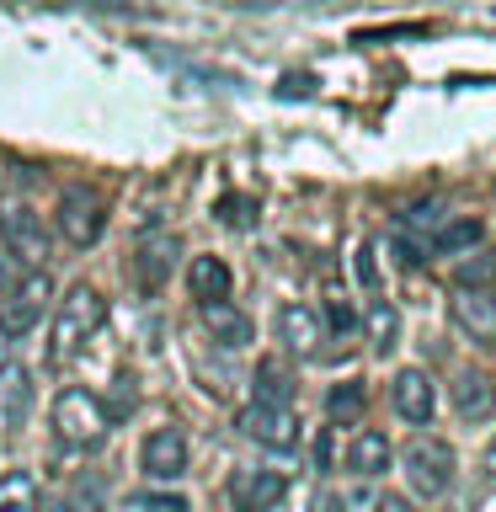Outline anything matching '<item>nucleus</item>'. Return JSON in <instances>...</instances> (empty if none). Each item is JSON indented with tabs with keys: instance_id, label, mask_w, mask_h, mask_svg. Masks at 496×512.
Returning <instances> with one entry per match:
<instances>
[{
	"instance_id": "72a5a7b5",
	"label": "nucleus",
	"mask_w": 496,
	"mask_h": 512,
	"mask_svg": "<svg viewBox=\"0 0 496 512\" xmlns=\"http://www.w3.org/2000/svg\"><path fill=\"white\" fill-rule=\"evenodd\" d=\"M6 363H11V331L0 326V368H6Z\"/></svg>"
},
{
	"instance_id": "5701e85b",
	"label": "nucleus",
	"mask_w": 496,
	"mask_h": 512,
	"mask_svg": "<svg viewBox=\"0 0 496 512\" xmlns=\"http://www.w3.org/2000/svg\"><path fill=\"white\" fill-rule=\"evenodd\" d=\"M256 390H262L256 400H272V406H288V400H294V384H288V374H283L278 363H262V368H256Z\"/></svg>"
},
{
	"instance_id": "7ed1b4c3",
	"label": "nucleus",
	"mask_w": 496,
	"mask_h": 512,
	"mask_svg": "<svg viewBox=\"0 0 496 512\" xmlns=\"http://www.w3.org/2000/svg\"><path fill=\"white\" fill-rule=\"evenodd\" d=\"M454 470H459V459L443 438H416L406 448V480H411L416 496H427V502H438V496L454 486Z\"/></svg>"
},
{
	"instance_id": "a878e982",
	"label": "nucleus",
	"mask_w": 496,
	"mask_h": 512,
	"mask_svg": "<svg viewBox=\"0 0 496 512\" xmlns=\"http://www.w3.org/2000/svg\"><path fill=\"white\" fill-rule=\"evenodd\" d=\"M219 219L235 224V230H246V224H256V203H251V198H235V192H230V198L219 203Z\"/></svg>"
},
{
	"instance_id": "b1692460",
	"label": "nucleus",
	"mask_w": 496,
	"mask_h": 512,
	"mask_svg": "<svg viewBox=\"0 0 496 512\" xmlns=\"http://www.w3.org/2000/svg\"><path fill=\"white\" fill-rule=\"evenodd\" d=\"M400 224H406L411 235H438L443 224H448V214H443V203H416ZM427 246H432V240H427Z\"/></svg>"
},
{
	"instance_id": "cd10ccee",
	"label": "nucleus",
	"mask_w": 496,
	"mask_h": 512,
	"mask_svg": "<svg viewBox=\"0 0 496 512\" xmlns=\"http://www.w3.org/2000/svg\"><path fill=\"white\" fill-rule=\"evenodd\" d=\"M326 320H331V331H336V336H347L352 326H358V320H352V310H347L342 299H331V304H326Z\"/></svg>"
},
{
	"instance_id": "2eb2a0df",
	"label": "nucleus",
	"mask_w": 496,
	"mask_h": 512,
	"mask_svg": "<svg viewBox=\"0 0 496 512\" xmlns=\"http://www.w3.org/2000/svg\"><path fill=\"white\" fill-rule=\"evenodd\" d=\"M278 342L288 347V352H315V342H320V315L310 310V304H283L278 310Z\"/></svg>"
},
{
	"instance_id": "ddd939ff",
	"label": "nucleus",
	"mask_w": 496,
	"mask_h": 512,
	"mask_svg": "<svg viewBox=\"0 0 496 512\" xmlns=\"http://www.w3.org/2000/svg\"><path fill=\"white\" fill-rule=\"evenodd\" d=\"M454 320H459V331H470V342H496V299H491V288H459V299H454Z\"/></svg>"
},
{
	"instance_id": "c756f323",
	"label": "nucleus",
	"mask_w": 496,
	"mask_h": 512,
	"mask_svg": "<svg viewBox=\"0 0 496 512\" xmlns=\"http://www.w3.org/2000/svg\"><path fill=\"white\" fill-rule=\"evenodd\" d=\"M128 406H134V384H128V379H118V395H112V411H107V422H112V416H123Z\"/></svg>"
},
{
	"instance_id": "9b49d317",
	"label": "nucleus",
	"mask_w": 496,
	"mask_h": 512,
	"mask_svg": "<svg viewBox=\"0 0 496 512\" xmlns=\"http://www.w3.org/2000/svg\"><path fill=\"white\" fill-rule=\"evenodd\" d=\"M390 400L406 422H432V411H438V390H432L427 368H400L390 384Z\"/></svg>"
},
{
	"instance_id": "4be33fe9",
	"label": "nucleus",
	"mask_w": 496,
	"mask_h": 512,
	"mask_svg": "<svg viewBox=\"0 0 496 512\" xmlns=\"http://www.w3.org/2000/svg\"><path fill=\"white\" fill-rule=\"evenodd\" d=\"M363 384L358 379H347V384H336V390L326 395V411H331V422H358L363 416Z\"/></svg>"
},
{
	"instance_id": "2f4dec72",
	"label": "nucleus",
	"mask_w": 496,
	"mask_h": 512,
	"mask_svg": "<svg viewBox=\"0 0 496 512\" xmlns=\"http://www.w3.org/2000/svg\"><path fill=\"white\" fill-rule=\"evenodd\" d=\"M310 86H315L310 75H288V80H283V96H304V91H310Z\"/></svg>"
},
{
	"instance_id": "c85d7f7f",
	"label": "nucleus",
	"mask_w": 496,
	"mask_h": 512,
	"mask_svg": "<svg viewBox=\"0 0 496 512\" xmlns=\"http://www.w3.org/2000/svg\"><path fill=\"white\" fill-rule=\"evenodd\" d=\"M374 512H416V502H411V496H400V491H384L374 502Z\"/></svg>"
},
{
	"instance_id": "473e14b6",
	"label": "nucleus",
	"mask_w": 496,
	"mask_h": 512,
	"mask_svg": "<svg viewBox=\"0 0 496 512\" xmlns=\"http://www.w3.org/2000/svg\"><path fill=\"white\" fill-rule=\"evenodd\" d=\"M480 470H486V480H496V438H491V448H486V459H480Z\"/></svg>"
},
{
	"instance_id": "6ab92c4d",
	"label": "nucleus",
	"mask_w": 496,
	"mask_h": 512,
	"mask_svg": "<svg viewBox=\"0 0 496 512\" xmlns=\"http://www.w3.org/2000/svg\"><path fill=\"white\" fill-rule=\"evenodd\" d=\"M454 288H496V246H470L454 267Z\"/></svg>"
},
{
	"instance_id": "dca6fc26",
	"label": "nucleus",
	"mask_w": 496,
	"mask_h": 512,
	"mask_svg": "<svg viewBox=\"0 0 496 512\" xmlns=\"http://www.w3.org/2000/svg\"><path fill=\"white\" fill-rule=\"evenodd\" d=\"M454 411L464 416V422H491V416H496V384L486 374H459Z\"/></svg>"
},
{
	"instance_id": "412c9836",
	"label": "nucleus",
	"mask_w": 496,
	"mask_h": 512,
	"mask_svg": "<svg viewBox=\"0 0 496 512\" xmlns=\"http://www.w3.org/2000/svg\"><path fill=\"white\" fill-rule=\"evenodd\" d=\"M0 512H38V480L27 470L0 475Z\"/></svg>"
},
{
	"instance_id": "4468645a",
	"label": "nucleus",
	"mask_w": 496,
	"mask_h": 512,
	"mask_svg": "<svg viewBox=\"0 0 496 512\" xmlns=\"http://www.w3.org/2000/svg\"><path fill=\"white\" fill-rule=\"evenodd\" d=\"M390 459H395V448H390V438H384V432H374V427L352 432V443H347V470H352V475L374 480V475L390 470Z\"/></svg>"
},
{
	"instance_id": "bb28decb",
	"label": "nucleus",
	"mask_w": 496,
	"mask_h": 512,
	"mask_svg": "<svg viewBox=\"0 0 496 512\" xmlns=\"http://www.w3.org/2000/svg\"><path fill=\"white\" fill-rule=\"evenodd\" d=\"M374 256H379V246H374V240H368V246L358 251V278H363L368 288L379 283V262H374Z\"/></svg>"
},
{
	"instance_id": "aec40b11",
	"label": "nucleus",
	"mask_w": 496,
	"mask_h": 512,
	"mask_svg": "<svg viewBox=\"0 0 496 512\" xmlns=\"http://www.w3.org/2000/svg\"><path fill=\"white\" fill-rule=\"evenodd\" d=\"M480 235H486V224H480V219H470V214H459V219H448L443 230L432 235V251H438V256L470 251V246H480Z\"/></svg>"
},
{
	"instance_id": "1a4fd4ad",
	"label": "nucleus",
	"mask_w": 496,
	"mask_h": 512,
	"mask_svg": "<svg viewBox=\"0 0 496 512\" xmlns=\"http://www.w3.org/2000/svg\"><path fill=\"white\" fill-rule=\"evenodd\" d=\"M288 480L278 470H235L230 475V507L235 512H272L283 502Z\"/></svg>"
},
{
	"instance_id": "f257e3e1",
	"label": "nucleus",
	"mask_w": 496,
	"mask_h": 512,
	"mask_svg": "<svg viewBox=\"0 0 496 512\" xmlns=\"http://www.w3.org/2000/svg\"><path fill=\"white\" fill-rule=\"evenodd\" d=\"M102 320H107V299L96 294L91 283H75L70 294L59 299V310H54V331H48V358H54V363H70L75 352L86 347L96 331H102Z\"/></svg>"
},
{
	"instance_id": "6e6552de",
	"label": "nucleus",
	"mask_w": 496,
	"mask_h": 512,
	"mask_svg": "<svg viewBox=\"0 0 496 512\" xmlns=\"http://www.w3.org/2000/svg\"><path fill=\"white\" fill-rule=\"evenodd\" d=\"M139 470L150 480H182L187 475V438L176 427H155L139 448Z\"/></svg>"
},
{
	"instance_id": "9d476101",
	"label": "nucleus",
	"mask_w": 496,
	"mask_h": 512,
	"mask_svg": "<svg viewBox=\"0 0 496 512\" xmlns=\"http://www.w3.org/2000/svg\"><path fill=\"white\" fill-rule=\"evenodd\" d=\"M198 315H203V326H208V336H214L219 347H251V336H256V326H251V315L240 310V304H230V299H203L198 304Z\"/></svg>"
},
{
	"instance_id": "423d86ee",
	"label": "nucleus",
	"mask_w": 496,
	"mask_h": 512,
	"mask_svg": "<svg viewBox=\"0 0 496 512\" xmlns=\"http://www.w3.org/2000/svg\"><path fill=\"white\" fill-rule=\"evenodd\" d=\"M0 240H6V251L16 256V262L43 267V256H48L43 214H32V208H6V214H0Z\"/></svg>"
},
{
	"instance_id": "393cba45",
	"label": "nucleus",
	"mask_w": 496,
	"mask_h": 512,
	"mask_svg": "<svg viewBox=\"0 0 496 512\" xmlns=\"http://www.w3.org/2000/svg\"><path fill=\"white\" fill-rule=\"evenodd\" d=\"M128 512H192V507L176 491H139V496H128Z\"/></svg>"
},
{
	"instance_id": "f03ea898",
	"label": "nucleus",
	"mask_w": 496,
	"mask_h": 512,
	"mask_svg": "<svg viewBox=\"0 0 496 512\" xmlns=\"http://www.w3.org/2000/svg\"><path fill=\"white\" fill-rule=\"evenodd\" d=\"M54 432H59V443H70V448H96L107 432V406L91 390L70 384V390L54 395Z\"/></svg>"
},
{
	"instance_id": "20e7f679",
	"label": "nucleus",
	"mask_w": 496,
	"mask_h": 512,
	"mask_svg": "<svg viewBox=\"0 0 496 512\" xmlns=\"http://www.w3.org/2000/svg\"><path fill=\"white\" fill-rule=\"evenodd\" d=\"M54 219H59V235L70 240V246H96V240H102V224H107V208L91 187H70L59 198Z\"/></svg>"
},
{
	"instance_id": "a211bd4d",
	"label": "nucleus",
	"mask_w": 496,
	"mask_h": 512,
	"mask_svg": "<svg viewBox=\"0 0 496 512\" xmlns=\"http://www.w3.org/2000/svg\"><path fill=\"white\" fill-rule=\"evenodd\" d=\"M363 331H368V347H379V352H390L400 342V315H395V304L390 299H374L363 310Z\"/></svg>"
},
{
	"instance_id": "7c9ffc66",
	"label": "nucleus",
	"mask_w": 496,
	"mask_h": 512,
	"mask_svg": "<svg viewBox=\"0 0 496 512\" xmlns=\"http://www.w3.org/2000/svg\"><path fill=\"white\" fill-rule=\"evenodd\" d=\"M315 512H347V502H342L336 491H320V496H315Z\"/></svg>"
},
{
	"instance_id": "0eeeda50",
	"label": "nucleus",
	"mask_w": 496,
	"mask_h": 512,
	"mask_svg": "<svg viewBox=\"0 0 496 512\" xmlns=\"http://www.w3.org/2000/svg\"><path fill=\"white\" fill-rule=\"evenodd\" d=\"M48 299H54V288H48V272H32V278H22V283L11 288V299L0 304V326H6L11 336L32 331V326L43 320Z\"/></svg>"
},
{
	"instance_id": "39448f33",
	"label": "nucleus",
	"mask_w": 496,
	"mask_h": 512,
	"mask_svg": "<svg viewBox=\"0 0 496 512\" xmlns=\"http://www.w3.org/2000/svg\"><path fill=\"white\" fill-rule=\"evenodd\" d=\"M240 432L256 438L262 448H294L299 443V416L294 406H272V400H251L240 411Z\"/></svg>"
},
{
	"instance_id": "f704fd0d",
	"label": "nucleus",
	"mask_w": 496,
	"mask_h": 512,
	"mask_svg": "<svg viewBox=\"0 0 496 512\" xmlns=\"http://www.w3.org/2000/svg\"><path fill=\"white\" fill-rule=\"evenodd\" d=\"M54 512H70V507H54Z\"/></svg>"
},
{
	"instance_id": "f3484780",
	"label": "nucleus",
	"mask_w": 496,
	"mask_h": 512,
	"mask_svg": "<svg viewBox=\"0 0 496 512\" xmlns=\"http://www.w3.org/2000/svg\"><path fill=\"white\" fill-rule=\"evenodd\" d=\"M187 288H192V299H230V267L219 262V256H192V267H187Z\"/></svg>"
},
{
	"instance_id": "f8f14e48",
	"label": "nucleus",
	"mask_w": 496,
	"mask_h": 512,
	"mask_svg": "<svg viewBox=\"0 0 496 512\" xmlns=\"http://www.w3.org/2000/svg\"><path fill=\"white\" fill-rule=\"evenodd\" d=\"M176 256H182V240H176V235H166V230L144 235L139 251H134V278H139L144 288H160V283L171 278Z\"/></svg>"
}]
</instances>
